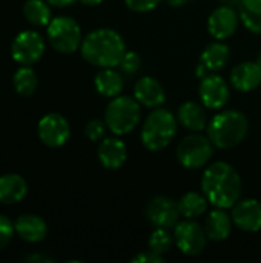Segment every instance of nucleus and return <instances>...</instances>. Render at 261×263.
<instances>
[{"instance_id":"1","label":"nucleus","mask_w":261,"mask_h":263,"mask_svg":"<svg viewBox=\"0 0 261 263\" xmlns=\"http://www.w3.org/2000/svg\"><path fill=\"white\" fill-rule=\"evenodd\" d=\"M202 190L215 208H234L242 194V179L229 163L217 162L205 171Z\"/></svg>"},{"instance_id":"14","label":"nucleus","mask_w":261,"mask_h":263,"mask_svg":"<svg viewBox=\"0 0 261 263\" xmlns=\"http://www.w3.org/2000/svg\"><path fill=\"white\" fill-rule=\"evenodd\" d=\"M232 220L242 230L248 233H257L261 230V203L255 199H246L234 205Z\"/></svg>"},{"instance_id":"18","label":"nucleus","mask_w":261,"mask_h":263,"mask_svg":"<svg viewBox=\"0 0 261 263\" xmlns=\"http://www.w3.org/2000/svg\"><path fill=\"white\" fill-rule=\"evenodd\" d=\"M98 160L108 170H117L126 162V145L118 137H108L98 146Z\"/></svg>"},{"instance_id":"20","label":"nucleus","mask_w":261,"mask_h":263,"mask_svg":"<svg viewBox=\"0 0 261 263\" xmlns=\"http://www.w3.org/2000/svg\"><path fill=\"white\" fill-rule=\"evenodd\" d=\"M232 219L225 213L223 208H217L214 211H211V214L206 219L205 223V231L208 239L214 240V242H222L226 240L231 236L232 231Z\"/></svg>"},{"instance_id":"2","label":"nucleus","mask_w":261,"mask_h":263,"mask_svg":"<svg viewBox=\"0 0 261 263\" xmlns=\"http://www.w3.org/2000/svg\"><path fill=\"white\" fill-rule=\"evenodd\" d=\"M83 59L100 68H114L118 66L126 46L122 35L111 28H100L89 32L80 45Z\"/></svg>"},{"instance_id":"26","label":"nucleus","mask_w":261,"mask_h":263,"mask_svg":"<svg viewBox=\"0 0 261 263\" xmlns=\"http://www.w3.org/2000/svg\"><path fill=\"white\" fill-rule=\"evenodd\" d=\"M238 6L243 25L249 31L261 34V0H242Z\"/></svg>"},{"instance_id":"36","label":"nucleus","mask_w":261,"mask_h":263,"mask_svg":"<svg viewBox=\"0 0 261 263\" xmlns=\"http://www.w3.org/2000/svg\"><path fill=\"white\" fill-rule=\"evenodd\" d=\"M223 5H228V6H235V5H240L242 0H220Z\"/></svg>"},{"instance_id":"11","label":"nucleus","mask_w":261,"mask_h":263,"mask_svg":"<svg viewBox=\"0 0 261 263\" xmlns=\"http://www.w3.org/2000/svg\"><path fill=\"white\" fill-rule=\"evenodd\" d=\"M146 219L157 228H171L177 225L180 214L178 203H175L172 199L158 196L154 197L145 210Z\"/></svg>"},{"instance_id":"37","label":"nucleus","mask_w":261,"mask_h":263,"mask_svg":"<svg viewBox=\"0 0 261 263\" xmlns=\"http://www.w3.org/2000/svg\"><path fill=\"white\" fill-rule=\"evenodd\" d=\"M188 0H168V3L169 5H172V6H182V5H185Z\"/></svg>"},{"instance_id":"27","label":"nucleus","mask_w":261,"mask_h":263,"mask_svg":"<svg viewBox=\"0 0 261 263\" xmlns=\"http://www.w3.org/2000/svg\"><path fill=\"white\" fill-rule=\"evenodd\" d=\"M12 83H14V89L20 96H31L37 89L38 79H37V74L32 68L22 66L15 71V74L12 77Z\"/></svg>"},{"instance_id":"15","label":"nucleus","mask_w":261,"mask_h":263,"mask_svg":"<svg viewBox=\"0 0 261 263\" xmlns=\"http://www.w3.org/2000/svg\"><path fill=\"white\" fill-rule=\"evenodd\" d=\"M231 83L242 92H249L261 85V66L257 62H243L231 72Z\"/></svg>"},{"instance_id":"31","label":"nucleus","mask_w":261,"mask_h":263,"mask_svg":"<svg viewBox=\"0 0 261 263\" xmlns=\"http://www.w3.org/2000/svg\"><path fill=\"white\" fill-rule=\"evenodd\" d=\"M105 128H106V123L105 122L94 119V120L88 122V125L85 128V134H86V137L89 140L97 142V140H100L105 136Z\"/></svg>"},{"instance_id":"29","label":"nucleus","mask_w":261,"mask_h":263,"mask_svg":"<svg viewBox=\"0 0 261 263\" xmlns=\"http://www.w3.org/2000/svg\"><path fill=\"white\" fill-rule=\"evenodd\" d=\"M118 66L122 68V71H123L125 74L132 76V74H135V72L140 71L142 59H140V55H138L137 52H134V51H126Z\"/></svg>"},{"instance_id":"30","label":"nucleus","mask_w":261,"mask_h":263,"mask_svg":"<svg viewBox=\"0 0 261 263\" xmlns=\"http://www.w3.org/2000/svg\"><path fill=\"white\" fill-rule=\"evenodd\" d=\"M14 233H15L14 223L6 216L0 214V250H3L11 242V239L14 237Z\"/></svg>"},{"instance_id":"3","label":"nucleus","mask_w":261,"mask_h":263,"mask_svg":"<svg viewBox=\"0 0 261 263\" xmlns=\"http://www.w3.org/2000/svg\"><path fill=\"white\" fill-rule=\"evenodd\" d=\"M249 122L246 116L235 109L218 112L208 125V137L211 142L222 148L229 149L240 145L248 136Z\"/></svg>"},{"instance_id":"24","label":"nucleus","mask_w":261,"mask_h":263,"mask_svg":"<svg viewBox=\"0 0 261 263\" xmlns=\"http://www.w3.org/2000/svg\"><path fill=\"white\" fill-rule=\"evenodd\" d=\"M208 199L206 196H202L198 193H186L185 196H182V199L178 200V210L180 214L185 216L186 219H197L202 214L206 213L208 210Z\"/></svg>"},{"instance_id":"6","label":"nucleus","mask_w":261,"mask_h":263,"mask_svg":"<svg viewBox=\"0 0 261 263\" xmlns=\"http://www.w3.org/2000/svg\"><path fill=\"white\" fill-rule=\"evenodd\" d=\"M48 40L55 51L71 54L82 45V29L74 18L60 15L49 22Z\"/></svg>"},{"instance_id":"34","label":"nucleus","mask_w":261,"mask_h":263,"mask_svg":"<svg viewBox=\"0 0 261 263\" xmlns=\"http://www.w3.org/2000/svg\"><path fill=\"white\" fill-rule=\"evenodd\" d=\"M49 5H52V6H57V8H65V6H69V5H72L75 0H46Z\"/></svg>"},{"instance_id":"32","label":"nucleus","mask_w":261,"mask_h":263,"mask_svg":"<svg viewBox=\"0 0 261 263\" xmlns=\"http://www.w3.org/2000/svg\"><path fill=\"white\" fill-rule=\"evenodd\" d=\"M128 8L137 12H148L154 9L162 0H125Z\"/></svg>"},{"instance_id":"25","label":"nucleus","mask_w":261,"mask_h":263,"mask_svg":"<svg viewBox=\"0 0 261 263\" xmlns=\"http://www.w3.org/2000/svg\"><path fill=\"white\" fill-rule=\"evenodd\" d=\"M46 0H28L23 5L25 18L34 26H48L51 18V8Z\"/></svg>"},{"instance_id":"4","label":"nucleus","mask_w":261,"mask_h":263,"mask_svg":"<svg viewBox=\"0 0 261 263\" xmlns=\"http://www.w3.org/2000/svg\"><path fill=\"white\" fill-rule=\"evenodd\" d=\"M177 122L171 111L158 108L152 111L142 128V143L149 151L165 149L174 139Z\"/></svg>"},{"instance_id":"10","label":"nucleus","mask_w":261,"mask_h":263,"mask_svg":"<svg viewBox=\"0 0 261 263\" xmlns=\"http://www.w3.org/2000/svg\"><path fill=\"white\" fill-rule=\"evenodd\" d=\"M37 133L40 140L49 146V148H58L62 145H65L69 139L71 134V128L68 120L57 112H51L46 114L40 119L38 126H37Z\"/></svg>"},{"instance_id":"8","label":"nucleus","mask_w":261,"mask_h":263,"mask_svg":"<svg viewBox=\"0 0 261 263\" xmlns=\"http://www.w3.org/2000/svg\"><path fill=\"white\" fill-rule=\"evenodd\" d=\"M45 52V40L37 31H23L15 35L11 45L12 59L22 65L29 66L40 60Z\"/></svg>"},{"instance_id":"35","label":"nucleus","mask_w":261,"mask_h":263,"mask_svg":"<svg viewBox=\"0 0 261 263\" xmlns=\"http://www.w3.org/2000/svg\"><path fill=\"white\" fill-rule=\"evenodd\" d=\"M83 5H88V6H95V5H100L103 0H80Z\"/></svg>"},{"instance_id":"38","label":"nucleus","mask_w":261,"mask_h":263,"mask_svg":"<svg viewBox=\"0 0 261 263\" xmlns=\"http://www.w3.org/2000/svg\"><path fill=\"white\" fill-rule=\"evenodd\" d=\"M257 63H258V65H260V66H261V54H260V55H258V59H257Z\"/></svg>"},{"instance_id":"7","label":"nucleus","mask_w":261,"mask_h":263,"mask_svg":"<svg viewBox=\"0 0 261 263\" xmlns=\"http://www.w3.org/2000/svg\"><path fill=\"white\" fill-rule=\"evenodd\" d=\"M212 142L200 134H191L185 137L177 146L178 162L189 170H198L205 166L212 157Z\"/></svg>"},{"instance_id":"23","label":"nucleus","mask_w":261,"mask_h":263,"mask_svg":"<svg viewBox=\"0 0 261 263\" xmlns=\"http://www.w3.org/2000/svg\"><path fill=\"white\" fill-rule=\"evenodd\" d=\"M229 55V46L222 42H215L203 49L200 55V63H203L208 68V71H220L228 63Z\"/></svg>"},{"instance_id":"5","label":"nucleus","mask_w":261,"mask_h":263,"mask_svg":"<svg viewBox=\"0 0 261 263\" xmlns=\"http://www.w3.org/2000/svg\"><path fill=\"white\" fill-rule=\"evenodd\" d=\"M140 122V105L137 99L117 96L106 106L105 123L117 136L131 133Z\"/></svg>"},{"instance_id":"12","label":"nucleus","mask_w":261,"mask_h":263,"mask_svg":"<svg viewBox=\"0 0 261 263\" xmlns=\"http://www.w3.org/2000/svg\"><path fill=\"white\" fill-rule=\"evenodd\" d=\"M200 100L206 108H223L229 100V86L220 76H206L200 82L198 88Z\"/></svg>"},{"instance_id":"22","label":"nucleus","mask_w":261,"mask_h":263,"mask_svg":"<svg viewBox=\"0 0 261 263\" xmlns=\"http://www.w3.org/2000/svg\"><path fill=\"white\" fill-rule=\"evenodd\" d=\"M95 89L105 97H117L123 89V77L114 68H103L95 76Z\"/></svg>"},{"instance_id":"21","label":"nucleus","mask_w":261,"mask_h":263,"mask_svg":"<svg viewBox=\"0 0 261 263\" xmlns=\"http://www.w3.org/2000/svg\"><path fill=\"white\" fill-rule=\"evenodd\" d=\"M177 116H178L180 123L186 129H189V131L200 133V131L208 128L206 112H205V109L197 102H185L178 108V114Z\"/></svg>"},{"instance_id":"17","label":"nucleus","mask_w":261,"mask_h":263,"mask_svg":"<svg viewBox=\"0 0 261 263\" xmlns=\"http://www.w3.org/2000/svg\"><path fill=\"white\" fill-rule=\"evenodd\" d=\"M15 233L20 236V239H23L28 243H37L42 242L46 234H48V227L46 222L35 216V214H23L20 216L15 223Z\"/></svg>"},{"instance_id":"19","label":"nucleus","mask_w":261,"mask_h":263,"mask_svg":"<svg viewBox=\"0 0 261 263\" xmlns=\"http://www.w3.org/2000/svg\"><path fill=\"white\" fill-rule=\"evenodd\" d=\"M28 193V185L25 179L18 174H3L0 176V203L14 205L25 199Z\"/></svg>"},{"instance_id":"28","label":"nucleus","mask_w":261,"mask_h":263,"mask_svg":"<svg viewBox=\"0 0 261 263\" xmlns=\"http://www.w3.org/2000/svg\"><path fill=\"white\" fill-rule=\"evenodd\" d=\"M174 242L175 240L172 239L168 228H157L149 237V248L163 256L165 253H168L172 248Z\"/></svg>"},{"instance_id":"16","label":"nucleus","mask_w":261,"mask_h":263,"mask_svg":"<svg viewBox=\"0 0 261 263\" xmlns=\"http://www.w3.org/2000/svg\"><path fill=\"white\" fill-rule=\"evenodd\" d=\"M134 96L138 103L148 108H158L165 103V89L154 77H142L134 88Z\"/></svg>"},{"instance_id":"9","label":"nucleus","mask_w":261,"mask_h":263,"mask_svg":"<svg viewBox=\"0 0 261 263\" xmlns=\"http://www.w3.org/2000/svg\"><path fill=\"white\" fill-rule=\"evenodd\" d=\"M174 240L183 254L198 256L206 247L208 236H206V231L191 219V220L182 222L175 227Z\"/></svg>"},{"instance_id":"13","label":"nucleus","mask_w":261,"mask_h":263,"mask_svg":"<svg viewBox=\"0 0 261 263\" xmlns=\"http://www.w3.org/2000/svg\"><path fill=\"white\" fill-rule=\"evenodd\" d=\"M238 26V14L232 6L223 5L217 8L208 18V29L212 37L225 40L231 37Z\"/></svg>"},{"instance_id":"33","label":"nucleus","mask_w":261,"mask_h":263,"mask_svg":"<svg viewBox=\"0 0 261 263\" xmlns=\"http://www.w3.org/2000/svg\"><path fill=\"white\" fill-rule=\"evenodd\" d=\"M132 263H163V256L155 253V251H143L137 254L132 260Z\"/></svg>"}]
</instances>
